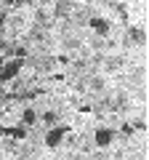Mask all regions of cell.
Masks as SVG:
<instances>
[{
  "instance_id": "cell-1",
  "label": "cell",
  "mask_w": 149,
  "mask_h": 160,
  "mask_svg": "<svg viewBox=\"0 0 149 160\" xmlns=\"http://www.w3.org/2000/svg\"><path fill=\"white\" fill-rule=\"evenodd\" d=\"M22 59H13V62H3L0 64V80L3 83H8V80H13L19 75V69H22Z\"/></svg>"
},
{
  "instance_id": "cell-2",
  "label": "cell",
  "mask_w": 149,
  "mask_h": 160,
  "mask_svg": "<svg viewBox=\"0 0 149 160\" xmlns=\"http://www.w3.org/2000/svg\"><path fill=\"white\" fill-rule=\"evenodd\" d=\"M64 136H67V128L64 126H59V128H51V131L46 133V147H59V144L64 142Z\"/></svg>"
},
{
  "instance_id": "cell-3",
  "label": "cell",
  "mask_w": 149,
  "mask_h": 160,
  "mask_svg": "<svg viewBox=\"0 0 149 160\" xmlns=\"http://www.w3.org/2000/svg\"><path fill=\"white\" fill-rule=\"evenodd\" d=\"M112 139H115V133L109 131V128H99L96 131V147H109V144H112Z\"/></svg>"
},
{
  "instance_id": "cell-4",
  "label": "cell",
  "mask_w": 149,
  "mask_h": 160,
  "mask_svg": "<svg viewBox=\"0 0 149 160\" xmlns=\"http://www.w3.org/2000/svg\"><path fill=\"white\" fill-rule=\"evenodd\" d=\"M88 27L96 29L99 35H107L109 32V22H107V19H101V16H91V19H88Z\"/></svg>"
},
{
  "instance_id": "cell-5",
  "label": "cell",
  "mask_w": 149,
  "mask_h": 160,
  "mask_svg": "<svg viewBox=\"0 0 149 160\" xmlns=\"http://www.w3.org/2000/svg\"><path fill=\"white\" fill-rule=\"evenodd\" d=\"M0 133H8L13 139H24L27 136V126H16V128H0Z\"/></svg>"
},
{
  "instance_id": "cell-6",
  "label": "cell",
  "mask_w": 149,
  "mask_h": 160,
  "mask_svg": "<svg viewBox=\"0 0 149 160\" xmlns=\"http://www.w3.org/2000/svg\"><path fill=\"white\" fill-rule=\"evenodd\" d=\"M35 120H37L35 109H24V112H22V126H32Z\"/></svg>"
},
{
  "instance_id": "cell-7",
  "label": "cell",
  "mask_w": 149,
  "mask_h": 160,
  "mask_svg": "<svg viewBox=\"0 0 149 160\" xmlns=\"http://www.w3.org/2000/svg\"><path fill=\"white\" fill-rule=\"evenodd\" d=\"M131 38L136 40V43H141V40H144V32H141V29H131Z\"/></svg>"
},
{
  "instance_id": "cell-8",
  "label": "cell",
  "mask_w": 149,
  "mask_h": 160,
  "mask_svg": "<svg viewBox=\"0 0 149 160\" xmlns=\"http://www.w3.org/2000/svg\"><path fill=\"white\" fill-rule=\"evenodd\" d=\"M53 120H56V115H53V112H46V123H48V126H51Z\"/></svg>"
},
{
  "instance_id": "cell-9",
  "label": "cell",
  "mask_w": 149,
  "mask_h": 160,
  "mask_svg": "<svg viewBox=\"0 0 149 160\" xmlns=\"http://www.w3.org/2000/svg\"><path fill=\"white\" fill-rule=\"evenodd\" d=\"M77 3H85V0H77Z\"/></svg>"
}]
</instances>
